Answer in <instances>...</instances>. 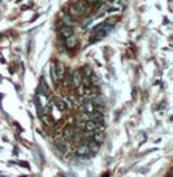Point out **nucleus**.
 I'll list each match as a JSON object with an SVG mask.
<instances>
[{
    "label": "nucleus",
    "mask_w": 173,
    "mask_h": 177,
    "mask_svg": "<svg viewBox=\"0 0 173 177\" xmlns=\"http://www.w3.org/2000/svg\"><path fill=\"white\" fill-rule=\"evenodd\" d=\"M83 70H85V72H83V73H85V76H87V77H90V76L92 74V73H91V68H89V66H87V65H86V66H85V68H83Z\"/></svg>",
    "instance_id": "obj_17"
},
{
    "label": "nucleus",
    "mask_w": 173,
    "mask_h": 177,
    "mask_svg": "<svg viewBox=\"0 0 173 177\" xmlns=\"http://www.w3.org/2000/svg\"><path fill=\"white\" fill-rule=\"evenodd\" d=\"M82 111L85 113H91V112L95 111V106H94V103L91 102V99L87 100V102H85L82 104Z\"/></svg>",
    "instance_id": "obj_8"
},
{
    "label": "nucleus",
    "mask_w": 173,
    "mask_h": 177,
    "mask_svg": "<svg viewBox=\"0 0 173 177\" xmlns=\"http://www.w3.org/2000/svg\"><path fill=\"white\" fill-rule=\"evenodd\" d=\"M73 7H74V9L78 12V14H80V16H83V14H86V13L89 12V8H90L85 0H77V2L73 4Z\"/></svg>",
    "instance_id": "obj_1"
},
{
    "label": "nucleus",
    "mask_w": 173,
    "mask_h": 177,
    "mask_svg": "<svg viewBox=\"0 0 173 177\" xmlns=\"http://www.w3.org/2000/svg\"><path fill=\"white\" fill-rule=\"evenodd\" d=\"M68 14H69L70 17H73V18L80 17V14H78V12L74 9V7H73V5H70V7H69V9H68Z\"/></svg>",
    "instance_id": "obj_14"
},
{
    "label": "nucleus",
    "mask_w": 173,
    "mask_h": 177,
    "mask_svg": "<svg viewBox=\"0 0 173 177\" xmlns=\"http://www.w3.org/2000/svg\"><path fill=\"white\" fill-rule=\"evenodd\" d=\"M63 137L67 139V141H72L74 137H76V132L72 127H67L63 132Z\"/></svg>",
    "instance_id": "obj_6"
},
{
    "label": "nucleus",
    "mask_w": 173,
    "mask_h": 177,
    "mask_svg": "<svg viewBox=\"0 0 173 177\" xmlns=\"http://www.w3.org/2000/svg\"><path fill=\"white\" fill-rule=\"evenodd\" d=\"M55 107H56V109H59L60 112H64V111L68 108L64 100H56V102H55Z\"/></svg>",
    "instance_id": "obj_13"
},
{
    "label": "nucleus",
    "mask_w": 173,
    "mask_h": 177,
    "mask_svg": "<svg viewBox=\"0 0 173 177\" xmlns=\"http://www.w3.org/2000/svg\"><path fill=\"white\" fill-rule=\"evenodd\" d=\"M56 64V72H57V77H59V81L64 78V74H65V66H64V64L61 61H55Z\"/></svg>",
    "instance_id": "obj_7"
},
{
    "label": "nucleus",
    "mask_w": 173,
    "mask_h": 177,
    "mask_svg": "<svg viewBox=\"0 0 173 177\" xmlns=\"http://www.w3.org/2000/svg\"><path fill=\"white\" fill-rule=\"evenodd\" d=\"M77 155L78 156H83V155H87L89 152H90V150H89V145H83V143H81L80 146L77 147Z\"/></svg>",
    "instance_id": "obj_10"
},
{
    "label": "nucleus",
    "mask_w": 173,
    "mask_h": 177,
    "mask_svg": "<svg viewBox=\"0 0 173 177\" xmlns=\"http://www.w3.org/2000/svg\"><path fill=\"white\" fill-rule=\"evenodd\" d=\"M73 35V29H72V26H67V25H63L61 29H60V36L64 39H67L68 36Z\"/></svg>",
    "instance_id": "obj_5"
},
{
    "label": "nucleus",
    "mask_w": 173,
    "mask_h": 177,
    "mask_svg": "<svg viewBox=\"0 0 173 177\" xmlns=\"http://www.w3.org/2000/svg\"><path fill=\"white\" fill-rule=\"evenodd\" d=\"M92 141L99 145H102L104 141V132H95L92 134Z\"/></svg>",
    "instance_id": "obj_11"
},
{
    "label": "nucleus",
    "mask_w": 173,
    "mask_h": 177,
    "mask_svg": "<svg viewBox=\"0 0 173 177\" xmlns=\"http://www.w3.org/2000/svg\"><path fill=\"white\" fill-rule=\"evenodd\" d=\"M77 38H74L73 35H70V36H68V38L65 39V47L68 48V50H73V48H76L77 47Z\"/></svg>",
    "instance_id": "obj_9"
},
{
    "label": "nucleus",
    "mask_w": 173,
    "mask_h": 177,
    "mask_svg": "<svg viewBox=\"0 0 173 177\" xmlns=\"http://www.w3.org/2000/svg\"><path fill=\"white\" fill-rule=\"evenodd\" d=\"M117 22H119V18H117V17H111V18H108V20L105 21V24H108V25H111V26L115 27V25H116Z\"/></svg>",
    "instance_id": "obj_15"
},
{
    "label": "nucleus",
    "mask_w": 173,
    "mask_h": 177,
    "mask_svg": "<svg viewBox=\"0 0 173 177\" xmlns=\"http://www.w3.org/2000/svg\"><path fill=\"white\" fill-rule=\"evenodd\" d=\"M89 7H98L100 4V0H85Z\"/></svg>",
    "instance_id": "obj_16"
},
{
    "label": "nucleus",
    "mask_w": 173,
    "mask_h": 177,
    "mask_svg": "<svg viewBox=\"0 0 173 177\" xmlns=\"http://www.w3.org/2000/svg\"><path fill=\"white\" fill-rule=\"evenodd\" d=\"M82 82V73L80 70H74L72 72V79H70V85L77 87L78 85H81Z\"/></svg>",
    "instance_id": "obj_3"
},
{
    "label": "nucleus",
    "mask_w": 173,
    "mask_h": 177,
    "mask_svg": "<svg viewBox=\"0 0 173 177\" xmlns=\"http://www.w3.org/2000/svg\"><path fill=\"white\" fill-rule=\"evenodd\" d=\"M51 78H52V81H54V84L55 85H57V82H59V77H57V72H56V64H55V61H52L51 63Z\"/></svg>",
    "instance_id": "obj_12"
},
{
    "label": "nucleus",
    "mask_w": 173,
    "mask_h": 177,
    "mask_svg": "<svg viewBox=\"0 0 173 177\" xmlns=\"http://www.w3.org/2000/svg\"><path fill=\"white\" fill-rule=\"evenodd\" d=\"M38 94H43V95H46L47 98H51V90H49V87L44 82V78L43 77L40 78V82L38 86Z\"/></svg>",
    "instance_id": "obj_2"
},
{
    "label": "nucleus",
    "mask_w": 173,
    "mask_h": 177,
    "mask_svg": "<svg viewBox=\"0 0 173 177\" xmlns=\"http://www.w3.org/2000/svg\"><path fill=\"white\" fill-rule=\"evenodd\" d=\"M60 21H61V26H63V25L73 26V25L76 24L74 18H73V17H70L68 13H67V14H65V13H63V14H61V20H60Z\"/></svg>",
    "instance_id": "obj_4"
}]
</instances>
